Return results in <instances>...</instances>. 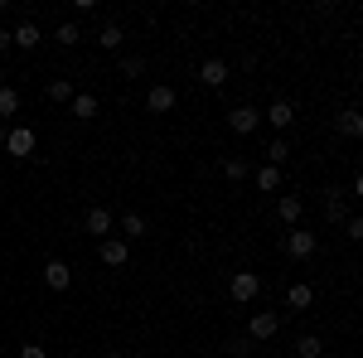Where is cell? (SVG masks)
I'll use <instances>...</instances> for the list:
<instances>
[{
  "mask_svg": "<svg viewBox=\"0 0 363 358\" xmlns=\"http://www.w3.org/2000/svg\"><path fill=\"white\" fill-rule=\"evenodd\" d=\"M102 262L107 267H126V242L121 237H102Z\"/></svg>",
  "mask_w": 363,
  "mask_h": 358,
  "instance_id": "obj_10",
  "label": "cell"
},
{
  "mask_svg": "<svg viewBox=\"0 0 363 358\" xmlns=\"http://www.w3.org/2000/svg\"><path fill=\"white\" fill-rule=\"evenodd\" d=\"M257 291H262V276L257 272H238L233 276V286H228V296H233V301H257Z\"/></svg>",
  "mask_w": 363,
  "mask_h": 358,
  "instance_id": "obj_1",
  "label": "cell"
},
{
  "mask_svg": "<svg viewBox=\"0 0 363 358\" xmlns=\"http://www.w3.org/2000/svg\"><path fill=\"white\" fill-rule=\"evenodd\" d=\"M325 213H330L335 223H344V198H339V194H330V198H325Z\"/></svg>",
  "mask_w": 363,
  "mask_h": 358,
  "instance_id": "obj_25",
  "label": "cell"
},
{
  "mask_svg": "<svg viewBox=\"0 0 363 358\" xmlns=\"http://www.w3.org/2000/svg\"><path fill=\"white\" fill-rule=\"evenodd\" d=\"M296 358H320V339L315 334H301L296 339Z\"/></svg>",
  "mask_w": 363,
  "mask_h": 358,
  "instance_id": "obj_17",
  "label": "cell"
},
{
  "mask_svg": "<svg viewBox=\"0 0 363 358\" xmlns=\"http://www.w3.org/2000/svg\"><path fill=\"white\" fill-rule=\"evenodd\" d=\"M339 126H344V136H363V116L354 107L344 111V116H339Z\"/></svg>",
  "mask_w": 363,
  "mask_h": 358,
  "instance_id": "obj_19",
  "label": "cell"
},
{
  "mask_svg": "<svg viewBox=\"0 0 363 358\" xmlns=\"http://www.w3.org/2000/svg\"><path fill=\"white\" fill-rule=\"evenodd\" d=\"M277 208H281V218H286V223H301V213H306V198H301V194H286Z\"/></svg>",
  "mask_w": 363,
  "mask_h": 358,
  "instance_id": "obj_12",
  "label": "cell"
},
{
  "mask_svg": "<svg viewBox=\"0 0 363 358\" xmlns=\"http://www.w3.org/2000/svg\"><path fill=\"white\" fill-rule=\"evenodd\" d=\"M344 237H349V242H359V237H363V223L359 218H344Z\"/></svg>",
  "mask_w": 363,
  "mask_h": 358,
  "instance_id": "obj_28",
  "label": "cell"
},
{
  "mask_svg": "<svg viewBox=\"0 0 363 358\" xmlns=\"http://www.w3.org/2000/svg\"><path fill=\"white\" fill-rule=\"evenodd\" d=\"M5 49H10V29H0V54H5Z\"/></svg>",
  "mask_w": 363,
  "mask_h": 358,
  "instance_id": "obj_30",
  "label": "cell"
},
{
  "mask_svg": "<svg viewBox=\"0 0 363 358\" xmlns=\"http://www.w3.org/2000/svg\"><path fill=\"white\" fill-rule=\"evenodd\" d=\"M247 160H228V165H223V174H228V179H247Z\"/></svg>",
  "mask_w": 363,
  "mask_h": 358,
  "instance_id": "obj_26",
  "label": "cell"
},
{
  "mask_svg": "<svg viewBox=\"0 0 363 358\" xmlns=\"http://www.w3.org/2000/svg\"><path fill=\"white\" fill-rule=\"evenodd\" d=\"M87 233L107 237V233H112V213H107V208H87Z\"/></svg>",
  "mask_w": 363,
  "mask_h": 358,
  "instance_id": "obj_13",
  "label": "cell"
},
{
  "mask_svg": "<svg viewBox=\"0 0 363 358\" xmlns=\"http://www.w3.org/2000/svg\"><path fill=\"white\" fill-rule=\"evenodd\" d=\"M73 116H78V121H87V116H97V97H92V92H83V97H73Z\"/></svg>",
  "mask_w": 363,
  "mask_h": 358,
  "instance_id": "obj_15",
  "label": "cell"
},
{
  "mask_svg": "<svg viewBox=\"0 0 363 358\" xmlns=\"http://www.w3.org/2000/svg\"><path fill=\"white\" fill-rule=\"evenodd\" d=\"M257 121H262L257 107H233V111H228V126H233L238 136H252V131H257Z\"/></svg>",
  "mask_w": 363,
  "mask_h": 358,
  "instance_id": "obj_4",
  "label": "cell"
},
{
  "mask_svg": "<svg viewBox=\"0 0 363 358\" xmlns=\"http://www.w3.org/2000/svg\"><path fill=\"white\" fill-rule=\"evenodd\" d=\"M5 136H10V131H5V126H0V150H5Z\"/></svg>",
  "mask_w": 363,
  "mask_h": 358,
  "instance_id": "obj_31",
  "label": "cell"
},
{
  "mask_svg": "<svg viewBox=\"0 0 363 358\" xmlns=\"http://www.w3.org/2000/svg\"><path fill=\"white\" fill-rule=\"evenodd\" d=\"M121 73H126V78H140V73H145V63H140V58H121Z\"/></svg>",
  "mask_w": 363,
  "mask_h": 358,
  "instance_id": "obj_27",
  "label": "cell"
},
{
  "mask_svg": "<svg viewBox=\"0 0 363 358\" xmlns=\"http://www.w3.org/2000/svg\"><path fill=\"white\" fill-rule=\"evenodd\" d=\"M20 111V92L15 87H0V116H15Z\"/></svg>",
  "mask_w": 363,
  "mask_h": 358,
  "instance_id": "obj_18",
  "label": "cell"
},
{
  "mask_svg": "<svg viewBox=\"0 0 363 358\" xmlns=\"http://www.w3.org/2000/svg\"><path fill=\"white\" fill-rule=\"evenodd\" d=\"M267 121H272L277 131H286V126L296 121V107H291V102H272V107H267Z\"/></svg>",
  "mask_w": 363,
  "mask_h": 358,
  "instance_id": "obj_11",
  "label": "cell"
},
{
  "mask_svg": "<svg viewBox=\"0 0 363 358\" xmlns=\"http://www.w3.org/2000/svg\"><path fill=\"white\" fill-rule=\"evenodd\" d=\"M199 83H203V87H223L228 83V63H223V58H208V63L199 68Z\"/></svg>",
  "mask_w": 363,
  "mask_h": 358,
  "instance_id": "obj_6",
  "label": "cell"
},
{
  "mask_svg": "<svg viewBox=\"0 0 363 358\" xmlns=\"http://www.w3.org/2000/svg\"><path fill=\"white\" fill-rule=\"evenodd\" d=\"M49 97H54V102H73V83H68V78H54V83H49Z\"/></svg>",
  "mask_w": 363,
  "mask_h": 358,
  "instance_id": "obj_21",
  "label": "cell"
},
{
  "mask_svg": "<svg viewBox=\"0 0 363 358\" xmlns=\"http://www.w3.org/2000/svg\"><path fill=\"white\" fill-rule=\"evenodd\" d=\"M315 247H320V237H315V233H301V228H296V233L286 237V252H291L296 262H306V257H315Z\"/></svg>",
  "mask_w": 363,
  "mask_h": 358,
  "instance_id": "obj_2",
  "label": "cell"
},
{
  "mask_svg": "<svg viewBox=\"0 0 363 358\" xmlns=\"http://www.w3.org/2000/svg\"><path fill=\"white\" fill-rule=\"evenodd\" d=\"M277 330H281V315H272V310H257L252 325H247L252 339H277Z\"/></svg>",
  "mask_w": 363,
  "mask_h": 358,
  "instance_id": "obj_3",
  "label": "cell"
},
{
  "mask_svg": "<svg viewBox=\"0 0 363 358\" xmlns=\"http://www.w3.org/2000/svg\"><path fill=\"white\" fill-rule=\"evenodd\" d=\"M44 286H49V291H68V286H73V272H68L63 262H49V267H44Z\"/></svg>",
  "mask_w": 363,
  "mask_h": 358,
  "instance_id": "obj_8",
  "label": "cell"
},
{
  "mask_svg": "<svg viewBox=\"0 0 363 358\" xmlns=\"http://www.w3.org/2000/svg\"><path fill=\"white\" fill-rule=\"evenodd\" d=\"M267 160H272V169H277V165H286V160H291V145H286V140H272V145H267Z\"/></svg>",
  "mask_w": 363,
  "mask_h": 358,
  "instance_id": "obj_16",
  "label": "cell"
},
{
  "mask_svg": "<svg viewBox=\"0 0 363 358\" xmlns=\"http://www.w3.org/2000/svg\"><path fill=\"white\" fill-rule=\"evenodd\" d=\"M10 44L34 49V44H39V25H34V20H20V25H15V34H10Z\"/></svg>",
  "mask_w": 363,
  "mask_h": 358,
  "instance_id": "obj_9",
  "label": "cell"
},
{
  "mask_svg": "<svg viewBox=\"0 0 363 358\" xmlns=\"http://www.w3.org/2000/svg\"><path fill=\"white\" fill-rule=\"evenodd\" d=\"M20 358H49V354H44L39 344H25V349H20Z\"/></svg>",
  "mask_w": 363,
  "mask_h": 358,
  "instance_id": "obj_29",
  "label": "cell"
},
{
  "mask_svg": "<svg viewBox=\"0 0 363 358\" xmlns=\"http://www.w3.org/2000/svg\"><path fill=\"white\" fill-rule=\"evenodd\" d=\"M97 39H102V49H116V44H121L126 34H121V25H107L102 34H97Z\"/></svg>",
  "mask_w": 363,
  "mask_h": 358,
  "instance_id": "obj_23",
  "label": "cell"
},
{
  "mask_svg": "<svg viewBox=\"0 0 363 358\" xmlns=\"http://www.w3.org/2000/svg\"><path fill=\"white\" fill-rule=\"evenodd\" d=\"M121 233H126V237H140V233H145V218H140V213H126V218H121Z\"/></svg>",
  "mask_w": 363,
  "mask_h": 358,
  "instance_id": "obj_22",
  "label": "cell"
},
{
  "mask_svg": "<svg viewBox=\"0 0 363 358\" xmlns=\"http://www.w3.org/2000/svg\"><path fill=\"white\" fill-rule=\"evenodd\" d=\"M277 184H281V169H272V165H262V169H257V189H267V194H272Z\"/></svg>",
  "mask_w": 363,
  "mask_h": 358,
  "instance_id": "obj_20",
  "label": "cell"
},
{
  "mask_svg": "<svg viewBox=\"0 0 363 358\" xmlns=\"http://www.w3.org/2000/svg\"><path fill=\"white\" fill-rule=\"evenodd\" d=\"M145 107L155 111V116L174 111V87H150V92H145Z\"/></svg>",
  "mask_w": 363,
  "mask_h": 358,
  "instance_id": "obj_7",
  "label": "cell"
},
{
  "mask_svg": "<svg viewBox=\"0 0 363 358\" xmlns=\"http://www.w3.org/2000/svg\"><path fill=\"white\" fill-rule=\"evenodd\" d=\"M286 305H291V310H310V305H315V291H310V286H291V291H286Z\"/></svg>",
  "mask_w": 363,
  "mask_h": 358,
  "instance_id": "obj_14",
  "label": "cell"
},
{
  "mask_svg": "<svg viewBox=\"0 0 363 358\" xmlns=\"http://www.w3.org/2000/svg\"><path fill=\"white\" fill-rule=\"evenodd\" d=\"M54 39H58V44H78V39H83V29H78V25H58Z\"/></svg>",
  "mask_w": 363,
  "mask_h": 358,
  "instance_id": "obj_24",
  "label": "cell"
},
{
  "mask_svg": "<svg viewBox=\"0 0 363 358\" xmlns=\"http://www.w3.org/2000/svg\"><path fill=\"white\" fill-rule=\"evenodd\" d=\"M5 150H10V155H20V160L34 155V131H29V126H15V131L5 136Z\"/></svg>",
  "mask_w": 363,
  "mask_h": 358,
  "instance_id": "obj_5",
  "label": "cell"
}]
</instances>
